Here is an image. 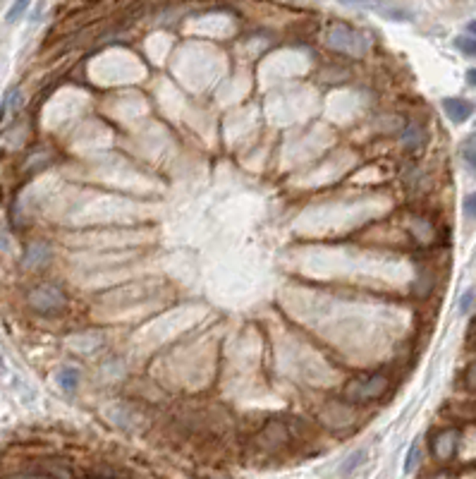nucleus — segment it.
Here are the masks:
<instances>
[{
  "instance_id": "nucleus-5",
  "label": "nucleus",
  "mask_w": 476,
  "mask_h": 479,
  "mask_svg": "<svg viewBox=\"0 0 476 479\" xmlns=\"http://www.w3.org/2000/svg\"><path fill=\"white\" fill-rule=\"evenodd\" d=\"M457 441H460V431L457 429H445L436 436L433 441V453L438 460H450L457 450Z\"/></svg>"
},
{
  "instance_id": "nucleus-2",
  "label": "nucleus",
  "mask_w": 476,
  "mask_h": 479,
  "mask_svg": "<svg viewBox=\"0 0 476 479\" xmlns=\"http://www.w3.org/2000/svg\"><path fill=\"white\" fill-rule=\"evenodd\" d=\"M29 304L41 314H60L65 309V295L55 285H38L29 292Z\"/></svg>"
},
{
  "instance_id": "nucleus-4",
  "label": "nucleus",
  "mask_w": 476,
  "mask_h": 479,
  "mask_svg": "<svg viewBox=\"0 0 476 479\" xmlns=\"http://www.w3.org/2000/svg\"><path fill=\"white\" fill-rule=\"evenodd\" d=\"M443 110L452 122L462 125V122H467L469 117L474 115V103L467 99H457L455 96V99H443Z\"/></svg>"
},
{
  "instance_id": "nucleus-11",
  "label": "nucleus",
  "mask_w": 476,
  "mask_h": 479,
  "mask_svg": "<svg viewBox=\"0 0 476 479\" xmlns=\"http://www.w3.org/2000/svg\"><path fill=\"white\" fill-rule=\"evenodd\" d=\"M364 458H366V450H364V448L355 450V453H352L350 458H347L345 463H343V467H340V475H350L355 467H359L364 463Z\"/></svg>"
},
{
  "instance_id": "nucleus-18",
  "label": "nucleus",
  "mask_w": 476,
  "mask_h": 479,
  "mask_svg": "<svg viewBox=\"0 0 476 479\" xmlns=\"http://www.w3.org/2000/svg\"><path fill=\"white\" fill-rule=\"evenodd\" d=\"M467 29H469V31H472V34H474V36H476V20H472V22H469V27H467Z\"/></svg>"
},
{
  "instance_id": "nucleus-19",
  "label": "nucleus",
  "mask_w": 476,
  "mask_h": 479,
  "mask_svg": "<svg viewBox=\"0 0 476 479\" xmlns=\"http://www.w3.org/2000/svg\"><path fill=\"white\" fill-rule=\"evenodd\" d=\"M5 371H8V367H5V359H3V357H0V376H3V374H5Z\"/></svg>"
},
{
  "instance_id": "nucleus-15",
  "label": "nucleus",
  "mask_w": 476,
  "mask_h": 479,
  "mask_svg": "<svg viewBox=\"0 0 476 479\" xmlns=\"http://www.w3.org/2000/svg\"><path fill=\"white\" fill-rule=\"evenodd\" d=\"M464 213H467V218H476V192H472V194L464 199Z\"/></svg>"
},
{
  "instance_id": "nucleus-6",
  "label": "nucleus",
  "mask_w": 476,
  "mask_h": 479,
  "mask_svg": "<svg viewBox=\"0 0 476 479\" xmlns=\"http://www.w3.org/2000/svg\"><path fill=\"white\" fill-rule=\"evenodd\" d=\"M22 103H24V96H22L20 89L13 87L8 94H5L3 106H0V120H8V117H13L15 113L22 108Z\"/></svg>"
},
{
  "instance_id": "nucleus-7",
  "label": "nucleus",
  "mask_w": 476,
  "mask_h": 479,
  "mask_svg": "<svg viewBox=\"0 0 476 479\" xmlns=\"http://www.w3.org/2000/svg\"><path fill=\"white\" fill-rule=\"evenodd\" d=\"M50 259V250L46 245H31L29 250H27V255H24V266H31V269H38V266H43Z\"/></svg>"
},
{
  "instance_id": "nucleus-9",
  "label": "nucleus",
  "mask_w": 476,
  "mask_h": 479,
  "mask_svg": "<svg viewBox=\"0 0 476 479\" xmlns=\"http://www.w3.org/2000/svg\"><path fill=\"white\" fill-rule=\"evenodd\" d=\"M58 386L63 388L65 393H75L77 386H80V369L77 367H63L58 371Z\"/></svg>"
},
{
  "instance_id": "nucleus-13",
  "label": "nucleus",
  "mask_w": 476,
  "mask_h": 479,
  "mask_svg": "<svg viewBox=\"0 0 476 479\" xmlns=\"http://www.w3.org/2000/svg\"><path fill=\"white\" fill-rule=\"evenodd\" d=\"M455 48H460L464 55H472V58H476V38L457 36L455 38Z\"/></svg>"
},
{
  "instance_id": "nucleus-10",
  "label": "nucleus",
  "mask_w": 476,
  "mask_h": 479,
  "mask_svg": "<svg viewBox=\"0 0 476 479\" xmlns=\"http://www.w3.org/2000/svg\"><path fill=\"white\" fill-rule=\"evenodd\" d=\"M419 460H422V446L414 441L410 446V450H407V458H405V472H407V475H412V472L417 470Z\"/></svg>"
},
{
  "instance_id": "nucleus-12",
  "label": "nucleus",
  "mask_w": 476,
  "mask_h": 479,
  "mask_svg": "<svg viewBox=\"0 0 476 479\" xmlns=\"http://www.w3.org/2000/svg\"><path fill=\"white\" fill-rule=\"evenodd\" d=\"M402 142L410 146V149H417V146L424 142V132L417 125H410L405 129V134H402Z\"/></svg>"
},
{
  "instance_id": "nucleus-1",
  "label": "nucleus",
  "mask_w": 476,
  "mask_h": 479,
  "mask_svg": "<svg viewBox=\"0 0 476 479\" xmlns=\"http://www.w3.org/2000/svg\"><path fill=\"white\" fill-rule=\"evenodd\" d=\"M326 41L330 48L340 50V53L357 55V58L366 53L369 46H371V38H369L366 34L359 29H352V27H345V24L333 27V29L328 31Z\"/></svg>"
},
{
  "instance_id": "nucleus-8",
  "label": "nucleus",
  "mask_w": 476,
  "mask_h": 479,
  "mask_svg": "<svg viewBox=\"0 0 476 479\" xmlns=\"http://www.w3.org/2000/svg\"><path fill=\"white\" fill-rule=\"evenodd\" d=\"M460 159L464 166H467V171H472L476 176V132L469 134V137L460 144Z\"/></svg>"
},
{
  "instance_id": "nucleus-3",
  "label": "nucleus",
  "mask_w": 476,
  "mask_h": 479,
  "mask_svg": "<svg viewBox=\"0 0 476 479\" xmlns=\"http://www.w3.org/2000/svg\"><path fill=\"white\" fill-rule=\"evenodd\" d=\"M385 388H388V379L380 374H373V376H366V379L352 381L345 391V398L350 400V403H364V400L383 396Z\"/></svg>"
},
{
  "instance_id": "nucleus-16",
  "label": "nucleus",
  "mask_w": 476,
  "mask_h": 479,
  "mask_svg": "<svg viewBox=\"0 0 476 479\" xmlns=\"http://www.w3.org/2000/svg\"><path fill=\"white\" fill-rule=\"evenodd\" d=\"M472 302H474V290H467L464 295L460 297V312L467 314L469 309H472Z\"/></svg>"
},
{
  "instance_id": "nucleus-17",
  "label": "nucleus",
  "mask_w": 476,
  "mask_h": 479,
  "mask_svg": "<svg viewBox=\"0 0 476 479\" xmlns=\"http://www.w3.org/2000/svg\"><path fill=\"white\" fill-rule=\"evenodd\" d=\"M467 82L472 84V87H476V67H472V70H467Z\"/></svg>"
},
{
  "instance_id": "nucleus-14",
  "label": "nucleus",
  "mask_w": 476,
  "mask_h": 479,
  "mask_svg": "<svg viewBox=\"0 0 476 479\" xmlns=\"http://www.w3.org/2000/svg\"><path fill=\"white\" fill-rule=\"evenodd\" d=\"M27 8H29V3H15L13 8H10V13H8V22H10V24L20 20V15H24Z\"/></svg>"
}]
</instances>
